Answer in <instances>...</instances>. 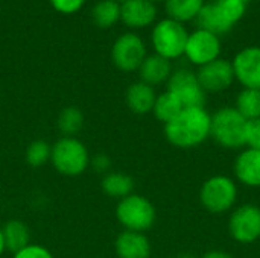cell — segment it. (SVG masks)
<instances>
[{
    "mask_svg": "<svg viewBox=\"0 0 260 258\" xmlns=\"http://www.w3.org/2000/svg\"><path fill=\"white\" fill-rule=\"evenodd\" d=\"M212 114L204 106H187L165 125L166 140L178 149H192L210 137Z\"/></svg>",
    "mask_w": 260,
    "mask_h": 258,
    "instance_id": "cell-1",
    "label": "cell"
},
{
    "mask_svg": "<svg viewBox=\"0 0 260 258\" xmlns=\"http://www.w3.org/2000/svg\"><path fill=\"white\" fill-rule=\"evenodd\" d=\"M247 120L235 106H224L215 111L210 123V137L225 149H239L245 146Z\"/></svg>",
    "mask_w": 260,
    "mask_h": 258,
    "instance_id": "cell-2",
    "label": "cell"
},
{
    "mask_svg": "<svg viewBox=\"0 0 260 258\" xmlns=\"http://www.w3.org/2000/svg\"><path fill=\"white\" fill-rule=\"evenodd\" d=\"M239 190L235 179L225 175H215L201 186L200 202L209 213L222 214L236 205Z\"/></svg>",
    "mask_w": 260,
    "mask_h": 258,
    "instance_id": "cell-3",
    "label": "cell"
},
{
    "mask_svg": "<svg viewBox=\"0 0 260 258\" xmlns=\"http://www.w3.org/2000/svg\"><path fill=\"white\" fill-rule=\"evenodd\" d=\"M50 161L56 172L66 176H78L90 166L85 144L75 137H62L52 146Z\"/></svg>",
    "mask_w": 260,
    "mask_h": 258,
    "instance_id": "cell-4",
    "label": "cell"
},
{
    "mask_svg": "<svg viewBox=\"0 0 260 258\" xmlns=\"http://www.w3.org/2000/svg\"><path fill=\"white\" fill-rule=\"evenodd\" d=\"M116 217L125 231L145 233L155 224L157 213L149 199L133 193L119 201L116 207Z\"/></svg>",
    "mask_w": 260,
    "mask_h": 258,
    "instance_id": "cell-5",
    "label": "cell"
},
{
    "mask_svg": "<svg viewBox=\"0 0 260 258\" xmlns=\"http://www.w3.org/2000/svg\"><path fill=\"white\" fill-rule=\"evenodd\" d=\"M189 33L183 23H178L172 18L160 20L151 33L152 47L157 55L163 56L168 61L178 59L184 55L186 43Z\"/></svg>",
    "mask_w": 260,
    "mask_h": 258,
    "instance_id": "cell-6",
    "label": "cell"
},
{
    "mask_svg": "<svg viewBox=\"0 0 260 258\" xmlns=\"http://www.w3.org/2000/svg\"><path fill=\"white\" fill-rule=\"evenodd\" d=\"M229 233L241 245H251L260 239V207L244 204L233 210L229 219Z\"/></svg>",
    "mask_w": 260,
    "mask_h": 258,
    "instance_id": "cell-7",
    "label": "cell"
},
{
    "mask_svg": "<svg viewBox=\"0 0 260 258\" xmlns=\"http://www.w3.org/2000/svg\"><path fill=\"white\" fill-rule=\"evenodd\" d=\"M146 46L143 40L133 32L117 36L111 47V59L122 71H136L146 58Z\"/></svg>",
    "mask_w": 260,
    "mask_h": 258,
    "instance_id": "cell-8",
    "label": "cell"
},
{
    "mask_svg": "<svg viewBox=\"0 0 260 258\" xmlns=\"http://www.w3.org/2000/svg\"><path fill=\"white\" fill-rule=\"evenodd\" d=\"M168 91L172 93L184 108L187 106H204L206 91L201 88L197 73L189 68H180L172 71L168 79Z\"/></svg>",
    "mask_w": 260,
    "mask_h": 258,
    "instance_id": "cell-9",
    "label": "cell"
},
{
    "mask_svg": "<svg viewBox=\"0 0 260 258\" xmlns=\"http://www.w3.org/2000/svg\"><path fill=\"white\" fill-rule=\"evenodd\" d=\"M221 55V40L218 35L197 29L192 33H189L184 56L192 62L193 65H206L215 59H218Z\"/></svg>",
    "mask_w": 260,
    "mask_h": 258,
    "instance_id": "cell-10",
    "label": "cell"
},
{
    "mask_svg": "<svg viewBox=\"0 0 260 258\" xmlns=\"http://www.w3.org/2000/svg\"><path fill=\"white\" fill-rule=\"evenodd\" d=\"M197 78L206 93H221L230 88L232 84L236 81L232 61L222 58H218L206 65L198 67Z\"/></svg>",
    "mask_w": 260,
    "mask_h": 258,
    "instance_id": "cell-11",
    "label": "cell"
},
{
    "mask_svg": "<svg viewBox=\"0 0 260 258\" xmlns=\"http://www.w3.org/2000/svg\"><path fill=\"white\" fill-rule=\"evenodd\" d=\"M235 79L244 88L260 90V47L251 46L238 52L232 61Z\"/></svg>",
    "mask_w": 260,
    "mask_h": 258,
    "instance_id": "cell-12",
    "label": "cell"
},
{
    "mask_svg": "<svg viewBox=\"0 0 260 258\" xmlns=\"http://www.w3.org/2000/svg\"><path fill=\"white\" fill-rule=\"evenodd\" d=\"M157 18L155 3L151 0H126L120 5V20L133 29L152 24Z\"/></svg>",
    "mask_w": 260,
    "mask_h": 258,
    "instance_id": "cell-13",
    "label": "cell"
},
{
    "mask_svg": "<svg viewBox=\"0 0 260 258\" xmlns=\"http://www.w3.org/2000/svg\"><path fill=\"white\" fill-rule=\"evenodd\" d=\"M233 172L236 179L250 187L259 189L260 187V149H244L235 160Z\"/></svg>",
    "mask_w": 260,
    "mask_h": 258,
    "instance_id": "cell-14",
    "label": "cell"
},
{
    "mask_svg": "<svg viewBox=\"0 0 260 258\" xmlns=\"http://www.w3.org/2000/svg\"><path fill=\"white\" fill-rule=\"evenodd\" d=\"M114 249L119 258H149L151 255V243L143 233H120L116 239Z\"/></svg>",
    "mask_w": 260,
    "mask_h": 258,
    "instance_id": "cell-15",
    "label": "cell"
},
{
    "mask_svg": "<svg viewBox=\"0 0 260 258\" xmlns=\"http://www.w3.org/2000/svg\"><path fill=\"white\" fill-rule=\"evenodd\" d=\"M139 75H140V81L151 87L168 82V79L172 75L171 61L165 59L157 53L148 55L142 62V65L139 67Z\"/></svg>",
    "mask_w": 260,
    "mask_h": 258,
    "instance_id": "cell-16",
    "label": "cell"
},
{
    "mask_svg": "<svg viewBox=\"0 0 260 258\" xmlns=\"http://www.w3.org/2000/svg\"><path fill=\"white\" fill-rule=\"evenodd\" d=\"M126 105L134 114H148L152 113L157 94L154 91V87L139 81L128 87L126 90Z\"/></svg>",
    "mask_w": 260,
    "mask_h": 258,
    "instance_id": "cell-17",
    "label": "cell"
},
{
    "mask_svg": "<svg viewBox=\"0 0 260 258\" xmlns=\"http://www.w3.org/2000/svg\"><path fill=\"white\" fill-rule=\"evenodd\" d=\"M3 239H5V246L8 251L17 254L18 251L24 249L27 245H30V233L29 228L24 222L21 220H9L3 228Z\"/></svg>",
    "mask_w": 260,
    "mask_h": 258,
    "instance_id": "cell-18",
    "label": "cell"
},
{
    "mask_svg": "<svg viewBox=\"0 0 260 258\" xmlns=\"http://www.w3.org/2000/svg\"><path fill=\"white\" fill-rule=\"evenodd\" d=\"M195 20H197L198 29L212 32V33H215L218 36L224 35V33H229L232 30V27L222 20V17L216 11L213 2L204 3V6L201 8V11H200V14L197 15Z\"/></svg>",
    "mask_w": 260,
    "mask_h": 258,
    "instance_id": "cell-19",
    "label": "cell"
},
{
    "mask_svg": "<svg viewBox=\"0 0 260 258\" xmlns=\"http://www.w3.org/2000/svg\"><path fill=\"white\" fill-rule=\"evenodd\" d=\"M204 3V0H166L165 6L169 18L184 24L197 18Z\"/></svg>",
    "mask_w": 260,
    "mask_h": 258,
    "instance_id": "cell-20",
    "label": "cell"
},
{
    "mask_svg": "<svg viewBox=\"0 0 260 258\" xmlns=\"http://www.w3.org/2000/svg\"><path fill=\"white\" fill-rule=\"evenodd\" d=\"M102 190L107 196L117 198L120 201V199L133 195L134 181L131 176L120 173V172L107 173L102 179Z\"/></svg>",
    "mask_w": 260,
    "mask_h": 258,
    "instance_id": "cell-21",
    "label": "cell"
},
{
    "mask_svg": "<svg viewBox=\"0 0 260 258\" xmlns=\"http://www.w3.org/2000/svg\"><path fill=\"white\" fill-rule=\"evenodd\" d=\"M91 20L98 27L107 29L120 20V5L114 0H101L91 9Z\"/></svg>",
    "mask_w": 260,
    "mask_h": 258,
    "instance_id": "cell-22",
    "label": "cell"
},
{
    "mask_svg": "<svg viewBox=\"0 0 260 258\" xmlns=\"http://www.w3.org/2000/svg\"><path fill=\"white\" fill-rule=\"evenodd\" d=\"M183 103L169 91L161 93L160 96H157L152 113L155 116L157 120H160L161 123H169L172 119H175L181 111H183Z\"/></svg>",
    "mask_w": 260,
    "mask_h": 258,
    "instance_id": "cell-23",
    "label": "cell"
},
{
    "mask_svg": "<svg viewBox=\"0 0 260 258\" xmlns=\"http://www.w3.org/2000/svg\"><path fill=\"white\" fill-rule=\"evenodd\" d=\"M235 108L247 122L260 119V90L244 88L236 97Z\"/></svg>",
    "mask_w": 260,
    "mask_h": 258,
    "instance_id": "cell-24",
    "label": "cell"
},
{
    "mask_svg": "<svg viewBox=\"0 0 260 258\" xmlns=\"http://www.w3.org/2000/svg\"><path fill=\"white\" fill-rule=\"evenodd\" d=\"M216 11L222 17V20L233 29V26L244 18L247 12L248 3L245 0H215L213 2Z\"/></svg>",
    "mask_w": 260,
    "mask_h": 258,
    "instance_id": "cell-25",
    "label": "cell"
},
{
    "mask_svg": "<svg viewBox=\"0 0 260 258\" xmlns=\"http://www.w3.org/2000/svg\"><path fill=\"white\" fill-rule=\"evenodd\" d=\"M84 126V114L76 106L64 108L58 117V128L66 137H73Z\"/></svg>",
    "mask_w": 260,
    "mask_h": 258,
    "instance_id": "cell-26",
    "label": "cell"
},
{
    "mask_svg": "<svg viewBox=\"0 0 260 258\" xmlns=\"http://www.w3.org/2000/svg\"><path fill=\"white\" fill-rule=\"evenodd\" d=\"M52 146L44 140H35L27 146L26 151V161L32 167H41L50 160Z\"/></svg>",
    "mask_w": 260,
    "mask_h": 258,
    "instance_id": "cell-27",
    "label": "cell"
},
{
    "mask_svg": "<svg viewBox=\"0 0 260 258\" xmlns=\"http://www.w3.org/2000/svg\"><path fill=\"white\" fill-rule=\"evenodd\" d=\"M49 2L56 12L70 15V14H76L78 11H81L87 0H49Z\"/></svg>",
    "mask_w": 260,
    "mask_h": 258,
    "instance_id": "cell-28",
    "label": "cell"
},
{
    "mask_svg": "<svg viewBox=\"0 0 260 258\" xmlns=\"http://www.w3.org/2000/svg\"><path fill=\"white\" fill-rule=\"evenodd\" d=\"M245 146H248L251 149H260V119L247 122Z\"/></svg>",
    "mask_w": 260,
    "mask_h": 258,
    "instance_id": "cell-29",
    "label": "cell"
},
{
    "mask_svg": "<svg viewBox=\"0 0 260 258\" xmlns=\"http://www.w3.org/2000/svg\"><path fill=\"white\" fill-rule=\"evenodd\" d=\"M14 258H53V255L41 245H27L24 249L14 254Z\"/></svg>",
    "mask_w": 260,
    "mask_h": 258,
    "instance_id": "cell-30",
    "label": "cell"
},
{
    "mask_svg": "<svg viewBox=\"0 0 260 258\" xmlns=\"http://www.w3.org/2000/svg\"><path fill=\"white\" fill-rule=\"evenodd\" d=\"M90 164H91V167H93L96 172L105 173V172L110 169V166H111V160H110V157H107L105 154H99V155L90 158Z\"/></svg>",
    "mask_w": 260,
    "mask_h": 258,
    "instance_id": "cell-31",
    "label": "cell"
},
{
    "mask_svg": "<svg viewBox=\"0 0 260 258\" xmlns=\"http://www.w3.org/2000/svg\"><path fill=\"white\" fill-rule=\"evenodd\" d=\"M201 258H233L229 252H225V251H218V249H215V251H209V252H206L204 255Z\"/></svg>",
    "mask_w": 260,
    "mask_h": 258,
    "instance_id": "cell-32",
    "label": "cell"
},
{
    "mask_svg": "<svg viewBox=\"0 0 260 258\" xmlns=\"http://www.w3.org/2000/svg\"><path fill=\"white\" fill-rule=\"evenodd\" d=\"M6 251V246H5V239H3V231L0 228V255Z\"/></svg>",
    "mask_w": 260,
    "mask_h": 258,
    "instance_id": "cell-33",
    "label": "cell"
},
{
    "mask_svg": "<svg viewBox=\"0 0 260 258\" xmlns=\"http://www.w3.org/2000/svg\"><path fill=\"white\" fill-rule=\"evenodd\" d=\"M177 258H197L193 254H189V252H186V254H180Z\"/></svg>",
    "mask_w": 260,
    "mask_h": 258,
    "instance_id": "cell-34",
    "label": "cell"
},
{
    "mask_svg": "<svg viewBox=\"0 0 260 258\" xmlns=\"http://www.w3.org/2000/svg\"><path fill=\"white\" fill-rule=\"evenodd\" d=\"M114 2H117V3H119V5H122V3H125V2H126V0H114Z\"/></svg>",
    "mask_w": 260,
    "mask_h": 258,
    "instance_id": "cell-35",
    "label": "cell"
},
{
    "mask_svg": "<svg viewBox=\"0 0 260 258\" xmlns=\"http://www.w3.org/2000/svg\"><path fill=\"white\" fill-rule=\"evenodd\" d=\"M151 2H160V0H151Z\"/></svg>",
    "mask_w": 260,
    "mask_h": 258,
    "instance_id": "cell-36",
    "label": "cell"
},
{
    "mask_svg": "<svg viewBox=\"0 0 260 258\" xmlns=\"http://www.w3.org/2000/svg\"><path fill=\"white\" fill-rule=\"evenodd\" d=\"M245 2H247V3H250V0H245Z\"/></svg>",
    "mask_w": 260,
    "mask_h": 258,
    "instance_id": "cell-37",
    "label": "cell"
}]
</instances>
